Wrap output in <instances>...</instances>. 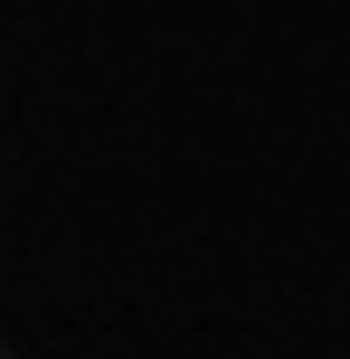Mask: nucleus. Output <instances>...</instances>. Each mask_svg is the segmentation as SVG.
<instances>
[{
	"instance_id": "obj_1",
	"label": "nucleus",
	"mask_w": 350,
	"mask_h": 359,
	"mask_svg": "<svg viewBox=\"0 0 350 359\" xmlns=\"http://www.w3.org/2000/svg\"><path fill=\"white\" fill-rule=\"evenodd\" d=\"M0 359H10V341H0Z\"/></svg>"
}]
</instances>
